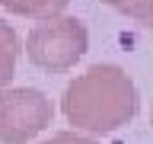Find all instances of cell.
Masks as SVG:
<instances>
[{
  "instance_id": "5b68a950",
  "label": "cell",
  "mask_w": 153,
  "mask_h": 144,
  "mask_svg": "<svg viewBox=\"0 0 153 144\" xmlns=\"http://www.w3.org/2000/svg\"><path fill=\"white\" fill-rule=\"evenodd\" d=\"M19 51H22L19 35L13 32V26H10V22H3V19H0V90H3V86L13 80V74H16Z\"/></svg>"
},
{
  "instance_id": "7a4b0ae2",
  "label": "cell",
  "mask_w": 153,
  "mask_h": 144,
  "mask_svg": "<svg viewBox=\"0 0 153 144\" xmlns=\"http://www.w3.org/2000/svg\"><path fill=\"white\" fill-rule=\"evenodd\" d=\"M89 32L76 16H54L35 22V29L26 35V55L42 70L64 74L86 55Z\"/></svg>"
},
{
  "instance_id": "6da1fadb",
  "label": "cell",
  "mask_w": 153,
  "mask_h": 144,
  "mask_svg": "<svg viewBox=\"0 0 153 144\" xmlns=\"http://www.w3.org/2000/svg\"><path fill=\"white\" fill-rule=\"evenodd\" d=\"M67 122L89 134H112L131 122L140 109L137 86L118 64H93L74 77L61 96Z\"/></svg>"
},
{
  "instance_id": "8992f818",
  "label": "cell",
  "mask_w": 153,
  "mask_h": 144,
  "mask_svg": "<svg viewBox=\"0 0 153 144\" xmlns=\"http://www.w3.org/2000/svg\"><path fill=\"white\" fill-rule=\"evenodd\" d=\"M102 3H108V7H115L118 13L137 19L140 26H150V3L153 0H102Z\"/></svg>"
},
{
  "instance_id": "52a82bcc",
  "label": "cell",
  "mask_w": 153,
  "mask_h": 144,
  "mask_svg": "<svg viewBox=\"0 0 153 144\" xmlns=\"http://www.w3.org/2000/svg\"><path fill=\"white\" fill-rule=\"evenodd\" d=\"M42 144H99V141L86 138V134H76V131H57V134H51V138L42 141Z\"/></svg>"
},
{
  "instance_id": "277c9868",
  "label": "cell",
  "mask_w": 153,
  "mask_h": 144,
  "mask_svg": "<svg viewBox=\"0 0 153 144\" xmlns=\"http://www.w3.org/2000/svg\"><path fill=\"white\" fill-rule=\"evenodd\" d=\"M70 0H0V7L16 13V16H29V19H54L67 10Z\"/></svg>"
},
{
  "instance_id": "3957f363",
  "label": "cell",
  "mask_w": 153,
  "mask_h": 144,
  "mask_svg": "<svg viewBox=\"0 0 153 144\" xmlns=\"http://www.w3.org/2000/svg\"><path fill=\"white\" fill-rule=\"evenodd\" d=\"M54 106L35 86H13L0 90V141L26 144L51 125Z\"/></svg>"
}]
</instances>
